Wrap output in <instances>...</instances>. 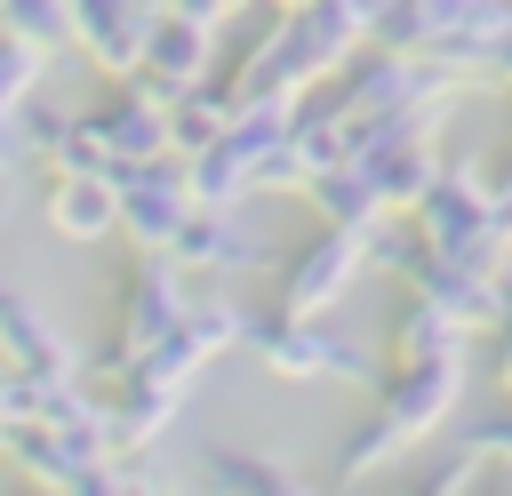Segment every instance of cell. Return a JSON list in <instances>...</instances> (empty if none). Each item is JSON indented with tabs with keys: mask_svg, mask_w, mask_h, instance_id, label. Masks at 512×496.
I'll return each mask as SVG.
<instances>
[{
	"mask_svg": "<svg viewBox=\"0 0 512 496\" xmlns=\"http://www.w3.org/2000/svg\"><path fill=\"white\" fill-rule=\"evenodd\" d=\"M184 304H192V272H184L168 248H136V264H128V288H120V328H112V344H104L96 376H104V368H120L128 352L160 344V336L184 320Z\"/></svg>",
	"mask_w": 512,
	"mask_h": 496,
	"instance_id": "1",
	"label": "cell"
},
{
	"mask_svg": "<svg viewBox=\"0 0 512 496\" xmlns=\"http://www.w3.org/2000/svg\"><path fill=\"white\" fill-rule=\"evenodd\" d=\"M112 192H120V224H112V232H128L136 248H168L176 224L192 216V184H184V160H176V152L128 160V168L112 176Z\"/></svg>",
	"mask_w": 512,
	"mask_h": 496,
	"instance_id": "2",
	"label": "cell"
},
{
	"mask_svg": "<svg viewBox=\"0 0 512 496\" xmlns=\"http://www.w3.org/2000/svg\"><path fill=\"white\" fill-rule=\"evenodd\" d=\"M72 120H80V128H88V136H96V144L120 160V168H128V160H152V152H168V104H160V96H152L136 72H128L112 96H96L88 112H72Z\"/></svg>",
	"mask_w": 512,
	"mask_h": 496,
	"instance_id": "3",
	"label": "cell"
},
{
	"mask_svg": "<svg viewBox=\"0 0 512 496\" xmlns=\"http://www.w3.org/2000/svg\"><path fill=\"white\" fill-rule=\"evenodd\" d=\"M168 0H72V48H88L96 56V72H136V56H144V32H152V16H160Z\"/></svg>",
	"mask_w": 512,
	"mask_h": 496,
	"instance_id": "4",
	"label": "cell"
},
{
	"mask_svg": "<svg viewBox=\"0 0 512 496\" xmlns=\"http://www.w3.org/2000/svg\"><path fill=\"white\" fill-rule=\"evenodd\" d=\"M0 368H32V376H64V368H80L72 336H64V328L48 320V304L24 296V288H0Z\"/></svg>",
	"mask_w": 512,
	"mask_h": 496,
	"instance_id": "5",
	"label": "cell"
},
{
	"mask_svg": "<svg viewBox=\"0 0 512 496\" xmlns=\"http://www.w3.org/2000/svg\"><path fill=\"white\" fill-rule=\"evenodd\" d=\"M360 272V224H328V240H312L288 272H280V304L288 312H320L344 296V280Z\"/></svg>",
	"mask_w": 512,
	"mask_h": 496,
	"instance_id": "6",
	"label": "cell"
},
{
	"mask_svg": "<svg viewBox=\"0 0 512 496\" xmlns=\"http://www.w3.org/2000/svg\"><path fill=\"white\" fill-rule=\"evenodd\" d=\"M112 224H120V192L104 176H64L56 168V184H48V232L72 240V248H96V240H112Z\"/></svg>",
	"mask_w": 512,
	"mask_h": 496,
	"instance_id": "7",
	"label": "cell"
},
{
	"mask_svg": "<svg viewBox=\"0 0 512 496\" xmlns=\"http://www.w3.org/2000/svg\"><path fill=\"white\" fill-rule=\"evenodd\" d=\"M0 32L48 48V56H72V0H0Z\"/></svg>",
	"mask_w": 512,
	"mask_h": 496,
	"instance_id": "8",
	"label": "cell"
},
{
	"mask_svg": "<svg viewBox=\"0 0 512 496\" xmlns=\"http://www.w3.org/2000/svg\"><path fill=\"white\" fill-rule=\"evenodd\" d=\"M8 128H16L24 160H32V168H48V152H56V144H64V128H72V112H64L48 88H32V96L16 104V120H8Z\"/></svg>",
	"mask_w": 512,
	"mask_h": 496,
	"instance_id": "9",
	"label": "cell"
},
{
	"mask_svg": "<svg viewBox=\"0 0 512 496\" xmlns=\"http://www.w3.org/2000/svg\"><path fill=\"white\" fill-rule=\"evenodd\" d=\"M200 480H208V488H296V472H288V464H256V456H232V448H224V456H208V464H200Z\"/></svg>",
	"mask_w": 512,
	"mask_h": 496,
	"instance_id": "10",
	"label": "cell"
},
{
	"mask_svg": "<svg viewBox=\"0 0 512 496\" xmlns=\"http://www.w3.org/2000/svg\"><path fill=\"white\" fill-rule=\"evenodd\" d=\"M8 216H16V184L0 176V224H8Z\"/></svg>",
	"mask_w": 512,
	"mask_h": 496,
	"instance_id": "11",
	"label": "cell"
},
{
	"mask_svg": "<svg viewBox=\"0 0 512 496\" xmlns=\"http://www.w3.org/2000/svg\"><path fill=\"white\" fill-rule=\"evenodd\" d=\"M0 432H8V408H0Z\"/></svg>",
	"mask_w": 512,
	"mask_h": 496,
	"instance_id": "12",
	"label": "cell"
}]
</instances>
